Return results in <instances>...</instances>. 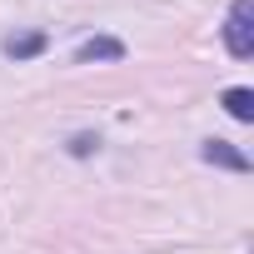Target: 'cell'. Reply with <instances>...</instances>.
<instances>
[{"label":"cell","mask_w":254,"mask_h":254,"mask_svg":"<svg viewBox=\"0 0 254 254\" xmlns=\"http://www.w3.org/2000/svg\"><path fill=\"white\" fill-rule=\"evenodd\" d=\"M224 50L234 60L254 55V0H234L229 15H224Z\"/></svg>","instance_id":"1"},{"label":"cell","mask_w":254,"mask_h":254,"mask_svg":"<svg viewBox=\"0 0 254 254\" xmlns=\"http://www.w3.org/2000/svg\"><path fill=\"white\" fill-rule=\"evenodd\" d=\"M199 160L204 165H214V170H229V175H249L254 165H249V155L244 150H234L229 140H204L199 145Z\"/></svg>","instance_id":"2"},{"label":"cell","mask_w":254,"mask_h":254,"mask_svg":"<svg viewBox=\"0 0 254 254\" xmlns=\"http://www.w3.org/2000/svg\"><path fill=\"white\" fill-rule=\"evenodd\" d=\"M0 50H5V60H35L50 50V35L45 30H20V35H5L0 40Z\"/></svg>","instance_id":"3"},{"label":"cell","mask_w":254,"mask_h":254,"mask_svg":"<svg viewBox=\"0 0 254 254\" xmlns=\"http://www.w3.org/2000/svg\"><path fill=\"white\" fill-rule=\"evenodd\" d=\"M95 60H125V40H115V35H90V40H80L75 65H95Z\"/></svg>","instance_id":"4"},{"label":"cell","mask_w":254,"mask_h":254,"mask_svg":"<svg viewBox=\"0 0 254 254\" xmlns=\"http://www.w3.org/2000/svg\"><path fill=\"white\" fill-rule=\"evenodd\" d=\"M219 105L229 110V120H239V125H249L254 120V90L249 85H229L224 95H219Z\"/></svg>","instance_id":"5"},{"label":"cell","mask_w":254,"mask_h":254,"mask_svg":"<svg viewBox=\"0 0 254 254\" xmlns=\"http://www.w3.org/2000/svg\"><path fill=\"white\" fill-rule=\"evenodd\" d=\"M75 160H90L95 150H100V135H90V130H80V135H70V145H65Z\"/></svg>","instance_id":"6"}]
</instances>
